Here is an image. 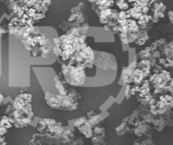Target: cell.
I'll return each mask as SVG.
<instances>
[{
    "label": "cell",
    "instance_id": "cell-1",
    "mask_svg": "<svg viewBox=\"0 0 173 145\" xmlns=\"http://www.w3.org/2000/svg\"><path fill=\"white\" fill-rule=\"evenodd\" d=\"M59 37L56 30L50 26H28L20 42L29 52L32 66H48L57 62L54 54V38Z\"/></svg>",
    "mask_w": 173,
    "mask_h": 145
},
{
    "label": "cell",
    "instance_id": "cell-2",
    "mask_svg": "<svg viewBox=\"0 0 173 145\" xmlns=\"http://www.w3.org/2000/svg\"><path fill=\"white\" fill-rule=\"evenodd\" d=\"M36 129L38 132L31 137L30 144H73L77 137L75 128L52 118L40 120Z\"/></svg>",
    "mask_w": 173,
    "mask_h": 145
},
{
    "label": "cell",
    "instance_id": "cell-3",
    "mask_svg": "<svg viewBox=\"0 0 173 145\" xmlns=\"http://www.w3.org/2000/svg\"><path fill=\"white\" fill-rule=\"evenodd\" d=\"M95 53V73L93 77L87 79L86 87H104L112 83L117 76L118 65L115 55L104 51L94 50Z\"/></svg>",
    "mask_w": 173,
    "mask_h": 145
},
{
    "label": "cell",
    "instance_id": "cell-4",
    "mask_svg": "<svg viewBox=\"0 0 173 145\" xmlns=\"http://www.w3.org/2000/svg\"><path fill=\"white\" fill-rule=\"evenodd\" d=\"M82 99V95L76 90L74 87H71L67 94L61 95L58 93H44V100L47 105L54 110H76L79 105V100Z\"/></svg>",
    "mask_w": 173,
    "mask_h": 145
},
{
    "label": "cell",
    "instance_id": "cell-5",
    "mask_svg": "<svg viewBox=\"0 0 173 145\" xmlns=\"http://www.w3.org/2000/svg\"><path fill=\"white\" fill-rule=\"evenodd\" d=\"M63 79L72 87H83L86 81L85 69L81 66H74L67 64H60Z\"/></svg>",
    "mask_w": 173,
    "mask_h": 145
},
{
    "label": "cell",
    "instance_id": "cell-6",
    "mask_svg": "<svg viewBox=\"0 0 173 145\" xmlns=\"http://www.w3.org/2000/svg\"><path fill=\"white\" fill-rule=\"evenodd\" d=\"M112 32L106 31L104 27L90 26L87 32V37H92L96 42H113L115 37Z\"/></svg>",
    "mask_w": 173,
    "mask_h": 145
},
{
    "label": "cell",
    "instance_id": "cell-7",
    "mask_svg": "<svg viewBox=\"0 0 173 145\" xmlns=\"http://www.w3.org/2000/svg\"><path fill=\"white\" fill-rule=\"evenodd\" d=\"M159 116H161L173 108V97L171 94H162L156 100Z\"/></svg>",
    "mask_w": 173,
    "mask_h": 145
},
{
    "label": "cell",
    "instance_id": "cell-8",
    "mask_svg": "<svg viewBox=\"0 0 173 145\" xmlns=\"http://www.w3.org/2000/svg\"><path fill=\"white\" fill-rule=\"evenodd\" d=\"M138 59L128 64L127 66L122 68V76H121V81H122V87H124L126 84L132 83V74L134 71L137 69V64Z\"/></svg>",
    "mask_w": 173,
    "mask_h": 145
},
{
    "label": "cell",
    "instance_id": "cell-9",
    "mask_svg": "<svg viewBox=\"0 0 173 145\" xmlns=\"http://www.w3.org/2000/svg\"><path fill=\"white\" fill-rule=\"evenodd\" d=\"M166 10V6L160 1L154 2L150 7V11L152 12V20L150 23H157L160 18L165 17V12Z\"/></svg>",
    "mask_w": 173,
    "mask_h": 145
},
{
    "label": "cell",
    "instance_id": "cell-10",
    "mask_svg": "<svg viewBox=\"0 0 173 145\" xmlns=\"http://www.w3.org/2000/svg\"><path fill=\"white\" fill-rule=\"evenodd\" d=\"M133 134L138 138H141L144 135L147 136L148 138H152L150 124L145 122L144 121L141 120L138 125L134 127Z\"/></svg>",
    "mask_w": 173,
    "mask_h": 145
},
{
    "label": "cell",
    "instance_id": "cell-11",
    "mask_svg": "<svg viewBox=\"0 0 173 145\" xmlns=\"http://www.w3.org/2000/svg\"><path fill=\"white\" fill-rule=\"evenodd\" d=\"M129 117L130 116H127L124 117L122 119V122L119 124L118 126L115 127V133L119 136V137H122L125 134L127 133V121H128Z\"/></svg>",
    "mask_w": 173,
    "mask_h": 145
},
{
    "label": "cell",
    "instance_id": "cell-12",
    "mask_svg": "<svg viewBox=\"0 0 173 145\" xmlns=\"http://www.w3.org/2000/svg\"><path fill=\"white\" fill-rule=\"evenodd\" d=\"M93 126H91L87 123V121L84 123L83 125L80 126L78 128H77L81 134H82L85 138H89L91 139V138L93 136Z\"/></svg>",
    "mask_w": 173,
    "mask_h": 145
},
{
    "label": "cell",
    "instance_id": "cell-13",
    "mask_svg": "<svg viewBox=\"0 0 173 145\" xmlns=\"http://www.w3.org/2000/svg\"><path fill=\"white\" fill-rule=\"evenodd\" d=\"M151 87L152 86H151L149 79H145L140 85V90H139V94L137 98H143L149 94L151 91Z\"/></svg>",
    "mask_w": 173,
    "mask_h": 145
},
{
    "label": "cell",
    "instance_id": "cell-14",
    "mask_svg": "<svg viewBox=\"0 0 173 145\" xmlns=\"http://www.w3.org/2000/svg\"><path fill=\"white\" fill-rule=\"evenodd\" d=\"M152 125H154V129L157 132H161L166 126V121L162 116H157L154 121L152 122Z\"/></svg>",
    "mask_w": 173,
    "mask_h": 145
},
{
    "label": "cell",
    "instance_id": "cell-15",
    "mask_svg": "<svg viewBox=\"0 0 173 145\" xmlns=\"http://www.w3.org/2000/svg\"><path fill=\"white\" fill-rule=\"evenodd\" d=\"M149 40V34H148L147 29H140L138 32V37L136 40V43L138 46L144 45L146 42Z\"/></svg>",
    "mask_w": 173,
    "mask_h": 145
},
{
    "label": "cell",
    "instance_id": "cell-16",
    "mask_svg": "<svg viewBox=\"0 0 173 145\" xmlns=\"http://www.w3.org/2000/svg\"><path fill=\"white\" fill-rule=\"evenodd\" d=\"M68 21L72 22V21H77L80 23L81 25H83L86 22V18L84 15L83 12H77V13H71V15L68 18Z\"/></svg>",
    "mask_w": 173,
    "mask_h": 145
},
{
    "label": "cell",
    "instance_id": "cell-17",
    "mask_svg": "<svg viewBox=\"0 0 173 145\" xmlns=\"http://www.w3.org/2000/svg\"><path fill=\"white\" fill-rule=\"evenodd\" d=\"M144 80H145V77H144L143 71H141V69L137 68L132 74V83L140 86Z\"/></svg>",
    "mask_w": 173,
    "mask_h": 145
},
{
    "label": "cell",
    "instance_id": "cell-18",
    "mask_svg": "<svg viewBox=\"0 0 173 145\" xmlns=\"http://www.w3.org/2000/svg\"><path fill=\"white\" fill-rule=\"evenodd\" d=\"M152 20V16L149 15L148 14H144L139 20H137L140 29H148L149 24Z\"/></svg>",
    "mask_w": 173,
    "mask_h": 145
},
{
    "label": "cell",
    "instance_id": "cell-19",
    "mask_svg": "<svg viewBox=\"0 0 173 145\" xmlns=\"http://www.w3.org/2000/svg\"><path fill=\"white\" fill-rule=\"evenodd\" d=\"M115 0H99L95 4L99 7L100 10H106V9H111L115 5Z\"/></svg>",
    "mask_w": 173,
    "mask_h": 145
},
{
    "label": "cell",
    "instance_id": "cell-20",
    "mask_svg": "<svg viewBox=\"0 0 173 145\" xmlns=\"http://www.w3.org/2000/svg\"><path fill=\"white\" fill-rule=\"evenodd\" d=\"M151 54H152V51H151L150 48L149 46L146 48H144V50L138 52L137 54L138 60H140V59H149L151 57Z\"/></svg>",
    "mask_w": 173,
    "mask_h": 145
},
{
    "label": "cell",
    "instance_id": "cell-21",
    "mask_svg": "<svg viewBox=\"0 0 173 145\" xmlns=\"http://www.w3.org/2000/svg\"><path fill=\"white\" fill-rule=\"evenodd\" d=\"M115 5L121 11H125L130 9V4L126 0H115Z\"/></svg>",
    "mask_w": 173,
    "mask_h": 145
},
{
    "label": "cell",
    "instance_id": "cell-22",
    "mask_svg": "<svg viewBox=\"0 0 173 145\" xmlns=\"http://www.w3.org/2000/svg\"><path fill=\"white\" fill-rule=\"evenodd\" d=\"M106 137H104L102 135H94L91 138V142L93 144L100 145V144H106Z\"/></svg>",
    "mask_w": 173,
    "mask_h": 145
},
{
    "label": "cell",
    "instance_id": "cell-23",
    "mask_svg": "<svg viewBox=\"0 0 173 145\" xmlns=\"http://www.w3.org/2000/svg\"><path fill=\"white\" fill-rule=\"evenodd\" d=\"M113 103H115V99L113 98V96H110L109 99L107 100L105 103L100 107V111H107V110L109 109V107L112 105Z\"/></svg>",
    "mask_w": 173,
    "mask_h": 145
},
{
    "label": "cell",
    "instance_id": "cell-24",
    "mask_svg": "<svg viewBox=\"0 0 173 145\" xmlns=\"http://www.w3.org/2000/svg\"><path fill=\"white\" fill-rule=\"evenodd\" d=\"M93 131L94 135H102L104 136V137H106L105 129H104V127H103V126H93Z\"/></svg>",
    "mask_w": 173,
    "mask_h": 145
},
{
    "label": "cell",
    "instance_id": "cell-25",
    "mask_svg": "<svg viewBox=\"0 0 173 145\" xmlns=\"http://www.w3.org/2000/svg\"><path fill=\"white\" fill-rule=\"evenodd\" d=\"M86 121V116H82V117H79L77 119L74 120L73 121V126L75 127V129L78 128L79 126L83 125L84 123Z\"/></svg>",
    "mask_w": 173,
    "mask_h": 145
},
{
    "label": "cell",
    "instance_id": "cell-26",
    "mask_svg": "<svg viewBox=\"0 0 173 145\" xmlns=\"http://www.w3.org/2000/svg\"><path fill=\"white\" fill-rule=\"evenodd\" d=\"M131 18V15H130V12L128 10H125V11H119L118 13V20H126Z\"/></svg>",
    "mask_w": 173,
    "mask_h": 145
},
{
    "label": "cell",
    "instance_id": "cell-27",
    "mask_svg": "<svg viewBox=\"0 0 173 145\" xmlns=\"http://www.w3.org/2000/svg\"><path fill=\"white\" fill-rule=\"evenodd\" d=\"M139 90H140V86L137 85V84H133L131 86V89H130V93L132 97H138L139 94Z\"/></svg>",
    "mask_w": 173,
    "mask_h": 145
},
{
    "label": "cell",
    "instance_id": "cell-28",
    "mask_svg": "<svg viewBox=\"0 0 173 145\" xmlns=\"http://www.w3.org/2000/svg\"><path fill=\"white\" fill-rule=\"evenodd\" d=\"M84 10V3L81 2L77 4V6L71 8V13H77V12H83Z\"/></svg>",
    "mask_w": 173,
    "mask_h": 145
},
{
    "label": "cell",
    "instance_id": "cell-29",
    "mask_svg": "<svg viewBox=\"0 0 173 145\" xmlns=\"http://www.w3.org/2000/svg\"><path fill=\"white\" fill-rule=\"evenodd\" d=\"M131 84H126L124 86V93H125V99H131V93H130V89H131Z\"/></svg>",
    "mask_w": 173,
    "mask_h": 145
},
{
    "label": "cell",
    "instance_id": "cell-30",
    "mask_svg": "<svg viewBox=\"0 0 173 145\" xmlns=\"http://www.w3.org/2000/svg\"><path fill=\"white\" fill-rule=\"evenodd\" d=\"M149 144H154V142L153 141L152 138H145L144 141L139 142V145H149Z\"/></svg>",
    "mask_w": 173,
    "mask_h": 145
},
{
    "label": "cell",
    "instance_id": "cell-31",
    "mask_svg": "<svg viewBox=\"0 0 173 145\" xmlns=\"http://www.w3.org/2000/svg\"><path fill=\"white\" fill-rule=\"evenodd\" d=\"M13 100L14 99L11 98V97L8 96L6 97V98H4V99H3L2 104H3V105H7V104H9V103H13Z\"/></svg>",
    "mask_w": 173,
    "mask_h": 145
},
{
    "label": "cell",
    "instance_id": "cell-32",
    "mask_svg": "<svg viewBox=\"0 0 173 145\" xmlns=\"http://www.w3.org/2000/svg\"><path fill=\"white\" fill-rule=\"evenodd\" d=\"M42 119V118H40V117H38V116H36L34 117V119H33V121H32V124H31V126H34L36 128V126H37V125L38 124V122L40 121V120Z\"/></svg>",
    "mask_w": 173,
    "mask_h": 145
},
{
    "label": "cell",
    "instance_id": "cell-33",
    "mask_svg": "<svg viewBox=\"0 0 173 145\" xmlns=\"http://www.w3.org/2000/svg\"><path fill=\"white\" fill-rule=\"evenodd\" d=\"M7 131H8V129L5 128V127L0 123V135L4 136V134H6L7 133Z\"/></svg>",
    "mask_w": 173,
    "mask_h": 145
},
{
    "label": "cell",
    "instance_id": "cell-34",
    "mask_svg": "<svg viewBox=\"0 0 173 145\" xmlns=\"http://www.w3.org/2000/svg\"><path fill=\"white\" fill-rule=\"evenodd\" d=\"M168 17H169V20H170V22L173 25V10H170V11L168 12Z\"/></svg>",
    "mask_w": 173,
    "mask_h": 145
},
{
    "label": "cell",
    "instance_id": "cell-35",
    "mask_svg": "<svg viewBox=\"0 0 173 145\" xmlns=\"http://www.w3.org/2000/svg\"><path fill=\"white\" fill-rule=\"evenodd\" d=\"M3 99H4V97L3 96V94L0 93V104H2Z\"/></svg>",
    "mask_w": 173,
    "mask_h": 145
},
{
    "label": "cell",
    "instance_id": "cell-36",
    "mask_svg": "<svg viewBox=\"0 0 173 145\" xmlns=\"http://www.w3.org/2000/svg\"><path fill=\"white\" fill-rule=\"evenodd\" d=\"M128 3H134V2H136L137 0H126Z\"/></svg>",
    "mask_w": 173,
    "mask_h": 145
},
{
    "label": "cell",
    "instance_id": "cell-37",
    "mask_svg": "<svg viewBox=\"0 0 173 145\" xmlns=\"http://www.w3.org/2000/svg\"><path fill=\"white\" fill-rule=\"evenodd\" d=\"M155 2H158V1H160V0H154Z\"/></svg>",
    "mask_w": 173,
    "mask_h": 145
},
{
    "label": "cell",
    "instance_id": "cell-38",
    "mask_svg": "<svg viewBox=\"0 0 173 145\" xmlns=\"http://www.w3.org/2000/svg\"><path fill=\"white\" fill-rule=\"evenodd\" d=\"M1 38H2V35H0V40H1Z\"/></svg>",
    "mask_w": 173,
    "mask_h": 145
}]
</instances>
